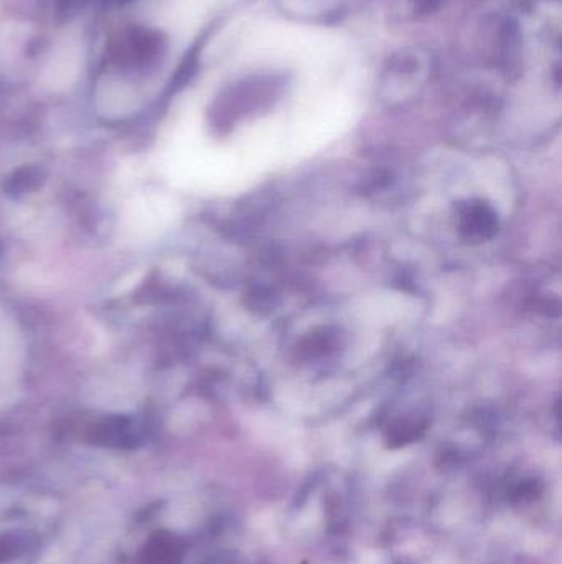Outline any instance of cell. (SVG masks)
Listing matches in <instances>:
<instances>
[{"instance_id":"obj_1","label":"cell","mask_w":562,"mask_h":564,"mask_svg":"<svg viewBox=\"0 0 562 564\" xmlns=\"http://www.w3.org/2000/svg\"><path fill=\"white\" fill-rule=\"evenodd\" d=\"M497 217L492 208L483 202L465 205L464 212L460 215V228L469 240H488L497 231Z\"/></svg>"},{"instance_id":"obj_2","label":"cell","mask_w":562,"mask_h":564,"mask_svg":"<svg viewBox=\"0 0 562 564\" xmlns=\"http://www.w3.org/2000/svg\"><path fill=\"white\" fill-rule=\"evenodd\" d=\"M40 184L38 175L33 174V170H25L24 174L14 175V179L10 182L9 188L12 192L19 193L35 188Z\"/></svg>"}]
</instances>
